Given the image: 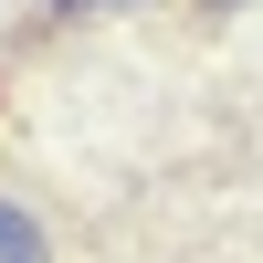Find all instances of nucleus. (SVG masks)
I'll use <instances>...</instances> for the list:
<instances>
[{"label":"nucleus","instance_id":"obj_1","mask_svg":"<svg viewBox=\"0 0 263 263\" xmlns=\"http://www.w3.org/2000/svg\"><path fill=\"white\" fill-rule=\"evenodd\" d=\"M0 263H53V232L21 190H0Z\"/></svg>","mask_w":263,"mask_h":263},{"label":"nucleus","instance_id":"obj_2","mask_svg":"<svg viewBox=\"0 0 263 263\" xmlns=\"http://www.w3.org/2000/svg\"><path fill=\"white\" fill-rule=\"evenodd\" d=\"M84 11H147V0H42V21H84Z\"/></svg>","mask_w":263,"mask_h":263},{"label":"nucleus","instance_id":"obj_3","mask_svg":"<svg viewBox=\"0 0 263 263\" xmlns=\"http://www.w3.org/2000/svg\"><path fill=\"white\" fill-rule=\"evenodd\" d=\"M232 11H253V0H200V21H232Z\"/></svg>","mask_w":263,"mask_h":263}]
</instances>
